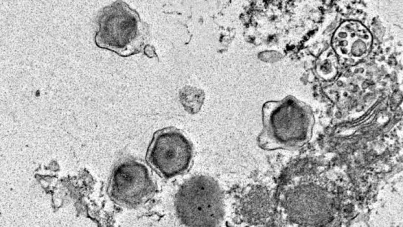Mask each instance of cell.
Listing matches in <instances>:
<instances>
[{
  "label": "cell",
  "mask_w": 403,
  "mask_h": 227,
  "mask_svg": "<svg viewBox=\"0 0 403 227\" xmlns=\"http://www.w3.org/2000/svg\"><path fill=\"white\" fill-rule=\"evenodd\" d=\"M99 23L96 36L100 47L124 57L142 51L149 26L125 2L116 1L104 8Z\"/></svg>",
  "instance_id": "obj_2"
},
{
  "label": "cell",
  "mask_w": 403,
  "mask_h": 227,
  "mask_svg": "<svg viewBox=\"0 0 403 227\" xmlns=\"http://www.w3.org/2000/svg\"><path fill=\"white\" fill-rule=\"evenodd\" d=\"M174 206L186 226L217 227L224 215L222 189L210 176H195L184 182L175 195Z\"/></svg>",
  "instance_id": "obj_1"
},
{
  "label": "cell",
  "mask_w": 403,
  "mask_h": 227,
  "mask_svg": "<svg viewBox=\"0 0 403 227\" xmlns=\"http://www.w3.org/2000/svg\"><path fill=\"white\" fill-rule=\"evenodd\" d=\"M155 185L148 167L133 159L120 162L115 167L110 185L111 198L120 205L137 207L153 195Z\"/></svg>",
  "instance_id": "obj_5"
},
{
  "label": "cell",
  "mask_w": 403,
  "mask_h": 227,
  "mask_svg": "<svg viewBox=\"0 0 403 227\" xmlns=\"http://www.w3.org/2000/svg\"><path fill=\"white\" fill-rule=\"evenodd\" d=\"M291 99L269 102L262 108V130L258 137V145L272 150L289 149L301 138L298 135L299 119Z\"/></svg>",
  "instance_id": "obj_4"
},
{
  "label": "cell",
  "mask_w": 403,
  "mask_h": 227,
  "mask_svg": "<svg viewBox=\"0 0 403 227\" xmlns=\"http://www.w3.org/2000/svg\"><path fill=\"white\" fill-rule=\"evenodd\" d=\"M237 211L242 222L249 225L263 224L273 214V201L269 190L255 186L246 189L238 203Z\"/></svg>",
  "instance_id": "obj_6"
},
{
  "label": "cell",
  "mask_w": 403,
  "mask_h": 227,
  "mask_svg": "<svg viewBox=\"0 0 403 227\" xmlns=\"http://www.w3.org/2000/svg\"><path fill=\"white\" fill-rule=\"evenodd\" d=\"M202 92L196 87L186 86L179 91V99L185 111L190 114L197 113L203 102Z\"/></svg>",
  "instance_id": "obj_7"
},
{
  "label": "cell",
  "mask_w": 403,
  "mask_h": 227,
  "mask_svg": "<svg viewBox=\"0 0 403 227\" xmlns=\"http://www.w3.org/2000/svg\"><path fill=\"white\" fill-rule=\"evenodd\" d=\"M193 154L192 144L187 137L179 129L170 127L154 134L146 159L160 175L170 179L188 170Z\"/></svg>",
  "instance_id": "obj_3"
}]
</instances>
